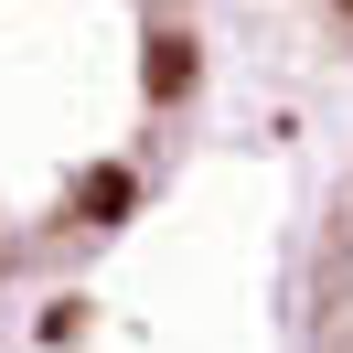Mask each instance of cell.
<instances>
[{
  "instance_id": "6da1fadb",
  "label": "cell",
  "mask_w": 353,
  "mask_h": 353,
  "mask_svg": "<svg viewBox=\"0 0 353 353\" xmlns=\"http://www.w3.org/2000/svg\"><path fill=\"white\" fill-rule=\"evenodd\" d=\"M310 353H353V193L321 236V268H310Z\"/></svg>"
},
{
  "instance_id": "7a4b0ae2",
  "label": "cell",
  "mask_w": 353,
  "mask_h": 353,
  "mask_svg": "<svg viewBox=\"0 0 353 353\" xmlns=\"http://www.w3.org/2000/svg\"><path fill=\"white\" fill-rule=\"evenodd\" d=\"M321 11H332V32H343V43H353V0H321Z\"/></svg>"
}]
</instances>
